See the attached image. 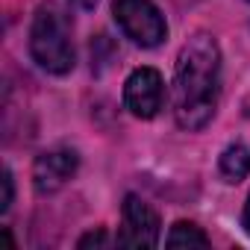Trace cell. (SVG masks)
<instances>
[{"mask_svg": "<svg viewBox=\"0 0 250 250\" xmlns=\"http://www.w3.org/2000/svg\"><path fill=\"white\" fill-rule=\"evenodd\" d=\"M221 97V50L206 33L191 36L174 68V115L183 130H203Z\"/></svg>", "mask_w": 250, "mask_h": 250, "instance_id": "cell-1", "label": "cell"}, {"mask_svg": "<svg viewBox=\"0 0 250 250\" xmlns=\"http://www.w3.org/2000/svg\"><path fill=\"white\" fill-rule=\"evenodd\" d=\"M30 53L36 59V65L47 74H68L77 62L74 56V42H71V30L68 21L59 9L53 6H42L33 18L30 27Z\"/></svg>", "mask_w": 250, "mask_h": 250, "instance_id": "cell-2", "label": "cell"}, {"mask_svg": "<svg viewBox=\"0 0 250 250\" xmlns=\"http://www.w3.org/2000/svg\"><path fill=\"white\" fill-rule=\"evenodd\" d=\"M115 21L139 47H159L168 39L165 15L150 0H115Z\"/></svg>", "mask_w": 250, "mask_h": 250, "instance_id": "cell-3", "label": "cell"}, {"mask_svg": "<svg viewBox=\"0 0 250 250\" xmlns=\"http://www.w3.org/2000/svg\"><path fill=\"white\" fill-rule=\"evenodd\" d=\"M162 235V224L156 209L139 194H127L124 200V227L118 232V244L124 247H156Z\"/></svg>", "mask_w": 250, "mask_h": 250, "instance_id": "cell-4", "label": "cell"}, {"mask_svg": "<svg viewBox=\"0 0 250 250\" xmlns=\"http://www.w3.org/2000/svg\"><path fill=\"white\" fill-rule=\"evenodd\" d=\"M124 103H127V109L142 121L156 118L162 103H165L162 74L156 68H136L127 77V83H124Z\"/></svg>", "mask_w": 250, "mask_h": 250, "instance_id": "cell-5", "label": "cell"}, {"mask_svg": "<svg viewBox=\"0 0 250 250\" xmlns=\"http://www.w3.org/2000/svg\"><path fill=\"white\" fill-rule=\"evenodd\" d=\"M80 156L68 147H56V150H44L36 165H33V186L39 194H53L59 191L74 174H77Z\"/></svg>", "mask_w": 250, "mask_h": 250, "instance_id": "cell-6", "label": "cell"}, {"mask_svg": "<svg viewBox=\"0 0 250 250\" xmlns=\"http://www.w3.org/2000/svg\"><path fill=\"white\" fill-rule=\"evenodd\" d=\"M221 174L229 180V183H241L247 174H250V147L244 145H229L224 153H221V162H218Z\"/></svg>", "mask_w": 250, "mask_h": 250, "instance_id": "cell-7", "label": "cell"}, {"mask_svg": "<svg viewBox=\"0 0 250 250\" xmlns=\"http://www.w3.org/2000/svg\"><path fill=\"white\" fill-rule=\"evenodd\" d=\"M165 244L168 247H209V235L191 221H177L171 232L165 235Z\"/></svg>", "mask_w": 250, "mask_h": 250, "instance_id": "cell-8", "label": "cell"}, {"mask_svg": "<svg viewBox=\"0 0 250 250\" xmlns=\"http://www.w3.org/2000/svg\"><path fill=\"white\" fill-rule=\"evenodd\" d=\"M3 197H0V212H6L9 206H12V197H15V186H12V174H9V168H3Z\"/></svg>", "mask_w": 250, "mask_h": 250, "instance_id": "cell-9", "label": "cell"}, {"mask_svg": "<svg viewBox=\"0 0 250 250\" xmlns=\"http://www.w3.org/2000/svg\"><path fill=\"white\" fill-rule=\"evenodd\" d=\"M91 244H106V235H103V229H97V232H88V235H83V238H80V247H91Z\"/></svg>", "mask_w": 250, "mask_h": 250, "instance_id": "cell-10", "label": "cell"}, {"mask_svg": "<svg viewBox=\"0 0 250 250\" xmlns=\"http://www.w3.org/2000/svg\"><path fill=\"white\" fill-rule=\"evenodd\" d=\"M241 224H244V229H247V235H250V197H247V203H244V215H241Z\"/></svg>", "mask_w": 250, "mask_h": 250, "instance_id": "cell-11", "label": "cell"}, {"mask_svg": "<svg viewBox=\"0 0 250 250\" xmlns=\"http://www.w3.org/2000/svg\"><path fill=\"white\" fill-rule=\"evenodd\" d=\"M71 3H74L77 9H94V6H97V0H71Z\"/></svg>", "mask_w": 250, "mask_h": 250, "instance_id": "cell-12", "label": "cell"}]
</instances>
